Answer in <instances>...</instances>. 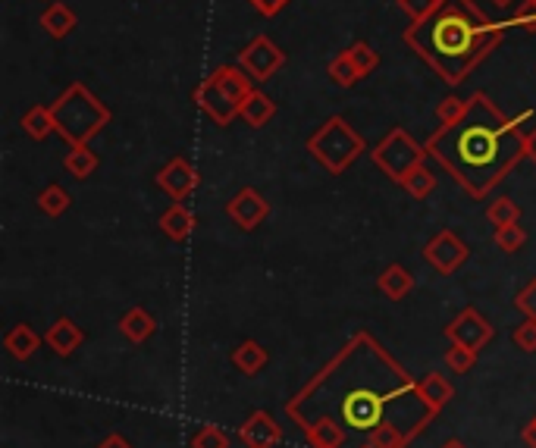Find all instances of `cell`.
<instances>
[{
  "instance_id": "1",
  "label": "cell",
  "mask_w": 536,
  "mask_h": 448,
  "mask_svg": "<svg viewBox=\"0 0 536 448\" xmlns=\"http://www.w3.org/2000/svg\"><path fill=\"white\" fill-rule=\"evenodd\" d=\"M533 110L508 116L486 91H474L461 116L439 123L427 138V154L449 170L471 198H486L527 157L524 123Z\"/></svg>"
},
{
  "instance_id": "2",
  "label": "cell",
  "mask_w": 536,
  "mask_h": 448,
  "mask_svg": "<svg viewBox=\"0 0 536 448\" xmlns=\"http://www.w3.org/2000/svg\"><path fill=\"white\" fill-rule=\"evenodd\" d=\"M405 44L446 85H461L505 41V26L489 19L471 0H442L427 16L405 29Z\"/></svg>"
},
{
  "instance_id": "3",
  "label": "cell",
  "mask_w": 536,
  "mask_h": 448,
  "mask_svg": "<svg viewBox=\"0 0 536 448\" xmlns=\"http://www.w3.org/2000/svg\"><path fill=\"white\" fill-rule=\"evenodd\" d=\"M51 116H54V129L57 135L66 141L69 148L88 145L101 129L110 126L113 113L88 91L85 82H73L66 85L60 98L51 104Z\"/></svg>"
},
{
  "instance_id": "4",
  "label": "cell",
  "mask_w": 536,
  "mask_h": 448,
  "mask_svg": "<svg viewBox=\"0 0 536 448\" xmlns=\"http://www.w3.org/2000/svg\"><path fill=\"white\" fill-rule=\"evenodd\" d=\"M308 151L330 176H342L367 151V141L345 116H330L308 138Z\"/></svg>"
},
{
  "instance_id": "5",
  "label": "cell",
  "mask_w": 536,
  "mask_h": 448,
  "mask_svg": "<svg viewBox=\"0 0 536 448\" xmlns=\"http://www.w3.org/2000/svg\"><path fill=\"white\" fill-rule=\"evenodd\" d=\"M427 145H421V141H414V135L402 126H395L386 132V138L380 141V145L370 151V160H374V167L392 179L395 185H402V179L414 170L421 167V163H427Z\"/></svg>"
},
{
  "instance_id": "6",
  "label": "cell",
  "mask_w": 536,
  "mask_h": 448,
  "mask_svg": "<svg viewBox=\"0 0 536 448\" xmlns=\"http://www.w3.org/2000/svg\"><path fill=\"white\" fill-rule=\"evenodd\" d=\"M239 66L254 82H267L286 66V51L276 41H270L267 35H258L239 51Z\"/></svg>"
},
{
  "instance_id": "7",
  "label": "cell",
  "mask_w": 536,
  "mask_h": 448,
  "mask_svg": "<svg viewBox=\"0 0 536 448\" xmlns=\"http://www.w3.org/2000/svg\"><path fill=\"white\" fill-rule=\"evenodd\" d=\"M421 254H424V261H427L439 276H452V273H458L464 264H468L471 248L458 239V232H452V229H439V232L433 235V239L424 245Z\"/></svg>"
},
{
  "instance_id": "8",
  "label": "cell",
  "mask_w": 536,
  "mask_h": 448,
  "mask_svg": "<svg viewBox=\"0 0 536 448\" xmlns=\"http://www.w3.org/2000/svg\"><path fill=\"white\" fill-rule=\"evenodd\" d=\"M493 323H489L477 308H464L449 326H446V339L455 342V345H464V348H471V351H480L493 342Z\"/></svg>"
},
{
  "instance_id": "9",
  "label": "cell",
  "mask_w": 536,
  "mask_h": 448,
  "mask_svg": "<svg viewBox=\"0 0 536 448\" xmlns=\"http://www.w3.org/2000/svg\"><path fill=\"white\" fill-rule=\"evenodd\" d=\"M226 217L236 223L239 229L251 232V229H258L270 217V201L258 192V188H242V192H236V195L229 198Z\"/></svg>"
},
{
  "instance_id": "10",
  "label": "cell",
  "mask_w": 536,
  "mask_h": 448,
  "mask_svg": "<svg viewBox=\"0 0 536 448\" xmlns=\"http://www.w3.org/2000/svg\"><path fill=\"white\" fill-rule=\"evenodd\" d=\"M157 185L167 192L173 201H185L198 188V170L192 167L189 157H173L167 167L157 173Z\"/></svg>"
},
{
  "instance_id": "11",
  "label": "cell",
  "mask_w": 536,
  "mask_h": 448,
  "mask_svg": "<svg viewBox=\"0 0 536 448\" xmlns=\"http://www.w3.org/2000/svg\"><path fill=\"white\" fill-rule=\"evenodd\" d=\"M192 98H195V104H198L207 116H211V120H214L217 126H223V129L232 126V120H236V116H239V107L232 104L211 79H204V82L195 88Z\"/></svg>"
},
{
  "instance_id": "12",
  "label": "cell",
  "mask_w": 536,
  "mask_h": 448,
  "mask_svg": "<svg viewBox=\"0 0 536 448\" xmlns=\"http://www.w3.org/2000/svg\"><path fill=\"white\" fill-rule=\"evenodd\" d=\"M239 439L245 442V448H273L283 439V430L276 427V420L267 411H254L239 427Z\"/></svg>"
},
{
  "instance_id": "13",
  "label": "cell",
  "mask_w": 536,
  "mask_h": 448,
  "mask_svg": "<svg viewBox=\"0 0 536 448\" xmlns=\"http://www.w3.org/2000/svg\"><path fill=\"white\" fill-rule=\"evenodd\" d=\"M207 79H211L239 110H242V104L248 101V94L254 91V79L245 73L242 66H217Z\"/></svg>"
},
{
  "instance_id": "14",
  "label": "cell",
  "mask_w": 536,
  "mask_h": 448,
  "mask_svg": "<svg viewBox=\"0 0 536 448\" xmlns=\"http://www.w3.org/2000/svg\"><path fill=\"white\" fill-rule=\"evenodd\" d=\"M44 342H48V348L54 351V355L60 358H69L73 351L82 348L85 342V333H82V326L76 320H69V317H57L51 323V329L44 333Z\"/></svg>"
},
{
  "instance_id": "15",
  "label": "cell",
  "mask_w": 536,
  "mask_h": 448,
  "mask_svg": "<svg viewBox=\"0 0 536 448\" xmlns=\"http://www.w3.org/2000/svg\"><path fill=\"white\" fill-rule=\"evenodd\" d=\"M160 229H163V235H167L170 242H189L192 232H195L192 210L185 207L182 201H176L173 207H167V210L160 214Z\"/></svg>"
},
{
  "instance_id": "16",
  "label": "cell",
  "mask_w": 536,
  "mask_h": 448,
  "mask_svg": "<svg viewBox=\"0 0 536 448\" xmlns=\"http://www.w3.org/2000/svg\"><path fill=\"white\" fill-rule=\"evenodd\" d=\"M273 116H276V101L270 98L267 91H261V88H254L248 94V101L242 104V110H239V120L245 126H251V129H264L273 120Z\"/></svg>"
},
{
  "instance_id": "17",
  "label": "cell",
  "mask_w": 536,
  "mask_h": 448,
  "mask_svg": "<svg viewBox=\"0 0 536 448\" xmlns=\"http://www.w3.org/2000/svg\"><path fill=\"white\" fill-rule=\"evenodd\" d=\"M120 333L132 342V345H145L154 333H157V320L145 311V308H129L120 317Z\"/></svg>"
},
{
  "instance_id": "18",
  "label": "cell",
  "mask_w": 536,
  "mask_h": 448,
  "mask_svg": "<svg viewBox=\"0 0 536 448\" xmlns=\"http://www.w3.org/2000/svg\"><path fill=\"white\" fill-rule=\"evenodd\" d=\"M377 289L389 298V301H405L414 292V276L411 270H405L402 264H392L380 273Z\"/></svg>"
},
{
  "instance_id": "19",
  "label": "cell",
  "mask_w": 536,
  "mask_h": 448,
  "mask_svg": "<svg viewBox=\"0 0 536 448\" xmlns=\"http://www.w3.org/2000/svg\"><path fill=\"white\" fill-rule=\"evenodd\" d=\"M417 392H421V398H424V402H427L433 411H442V408H446L452 398H455L452 383H449L442 373H427V376H421V380H417Z\"/></svg>"
},
{
  "instance_id": "20",
  "label": "cell",
  "mask_w": 536,
  "mask_h": 448,
  "mask_svg": "<svg viewBox=\"0 0 536 448\" xmlns=\"http://www.w3.org/2000/svg\"><path fill=\"white\" fill-rule=\"evenodd\" d=\"M38 345H41V336L35 333L29 323H16L10 333L4 336V348L10 351L16 361H29L38 351Z\"/></svg>"
},
{
  "instance_id": "21",
  "label": "cell",
  "mask_w": 536,
  "mask_h": 448,
  "mask_svg": "<svg viewBox=\"0 0 536 448\" xmlns=\"http://www.w3.org/2000/svg\"><path fill=\"white\" fill-rule=\"evenodd\" d=\"M76 26H79V16H76L73 10H69L66 4H57V0H54V4H51L48 10L41 13V29L48 32L54 41L66 38Z\"/></svg>"
},
{
  "instance_id": "22",
  "label": "cell",
  "mask_w": 536,
  "mask_h": 448,
  "mask_svg": "<svg viewBox=\"0 0 536 448\" xmlns=\"http://www.w3.org/2000/svg\"><path fill=\"white\" fill-rule=\"evenodd\" d=\"M267 361H270L267 348L254 339H245L236 351H232V364H236V370H242L245 376H258L267 367Z\"/></svg>"
},
{
  "instance_id": "23",
  "label": "cell",
  "mask_w": 536,
  "mask_h": 448,
  "mask_svg": "<svg viewBox=\"0 0 536 448\" xmlns=\"http://www.w3.org/2000/svg\"><path fill=\"white\" fill-rule=\"evenodd\" d=\"M19 126H22V132H26L29 138H35V141H44L51 132H57L51 107H44V104H35V107H29L26 113H22Z\"/></svg>"
},
{
  "instance_id": "24",
  "label": "cell",
  "mask_w": 536,
  "mask_h": 448,
  "mask_svg": "<svg viewBox=\"0 0 536 448\" xmlns=\"http://www.w3.org/2000/svg\"><path fill=\"white\" fill-rule=\"evenodd\" d=\"M63 167H66V173L69 176H76V179H88L91 173L98 170V154L91 151L88 145H79V148H73L66 157H63Z\"/></svg>"
},
{
  "instance_id": "25",
  "label": "cell",
  "mask_w": 536,
  "mask_h": 448,
  "mask_svg": "<svg viewBox=\"0 0 536 448\" xmlns=\"http://www.w3.org/2000/svg\"><path fill=\"white\" fill-rule=\"evenodd\" d=\"M69 192L63 185H57V182H51L48 188H44V192L38 195V210L44 217H51V220H57V217H63L66 210H69Z\"/></svg>"
},
{
  "instance_id": "26",
  "label": "cell",
  "mask_w": 536,
  "mask_h": 448,
  "mask_svg": "<svg viewBox=\"0 0 536 448\" xmlns=\"http://www.w3.org/2000/svg\"><path fill=\"white\" fill-rule=\"evenodd\" d=\"M402 188H405L411 198L424 201V198H430V195L436 192V176H433V170H427V163H421V167H414V170L402 179Z\"/></svg>"
},
{
  "instance_id": "27",
  "label": "cell",
  "mask_w": 536,
  "mask_h": 448,
  "mask_svg": "<svg viewBox=\"0 0 536 448\" xmlns=\"http://www.w3.org/2000/svg\"><path fill=\"white\" fill-rule=\"evenodd\" d=\"M326 76H330V79H333V85H339V88H352V85H358V82H361V73L355 69L352 57H348L345 51H342V54H336V57L330 60V66H326Z\"/></svg>"
},
{
  "instance_id": "28",
  "label": "cell",
  "mask_w": 536,
  "mask_h": 448,
  "mask_svg": "<svg viewBox=\"0 0 536 448\" xmlns=\"http://www.w3.org/2000/svg\"><path fill=\"white\" fill-rule=\"evenodd\" d=\"M345 54L352 57V63H355V69L361 73V79L370 76L380 66V54L367 41H352V47H345Z\"/></svg>"
},
{
  "instance_id": "29",
  "label": "cell",
  "mask_w": 536,
  "mask_h": 448,
  "mask_svg": "<svg viewBox=\"0 0 536 448\" xmlns=\"http://www.w3.org/2000/svg\"><path fill=\"white\" fill-rule=\"evenodd\" d=\"M408 433L402 427H395V423H383L374 433L367 436V445L370 448H405L408 445Z\"/></svg>"
},
{
  "instance_id": "30",
  "label": "cell",
  "mask_w": 536,
  "mask_h": 448,
  "mask_svg": "<svg viewBox=\"0 0 536 448\" xmlns=\"http://www.w3.org/2000/svg\"><path fill=\"white\" fill-rule=\"evenodd\" d=\"M493 242H496V248L505 251V254H518V251L527 245V229L518 226V223H511V226H496Z\"/></svg>"
},
{
  "instance_id": "31",
  "label": "cell",
  "mask_w": 536,
  "mask_h": 448,
  "mask_svg": "<svg viewBox=\"0 0 536 448\" xmlns=\"http://www.w3.org/2000/svg\"><path fill=\"white\" fill-rule=\"evenodd\" d=\"M486 220L493 226H511L521 220V207L515 204V198H496L486 207Z\"/></svg>"
},
{
  "instance_id": "32",
  "label": "cell",
  "mask_w": 536,
  "mask_h": 448,
  "mask_svg": "<svg viewBox=\"0 0 536 448\" xmlns=\"http://www.w3.org/2000/svg\"><path fill=\"white\" fill-rule=\"evenodd\" d=\"M511 26L536 35V0H518V4L511 7Z\"/></svg>"
},
{
  "instance_id": "33",
  "label": "cell",
  "mask_w": 536,
  "mask_h": 448,
  "mask_svg": "<svg viewBox=\"0 0 536 448\" xmlns=\"http://www.w3.org/2000/svg\"><path fill=\"white\" fill-rule=\"evenodd\" d=\"M474 364H477V351L452 342V348L446 351V367H449L452 373H468Z\"/></svg>"
},
{
  "instance_id": "34",
  "label": "cell",
  "mask_w": 536,
  "mask_h": 448,
  "mask_svg": "<svg viewBox=\"0 0 536 448\" xmlns=\"http://www.w3.org/2000/svg\"><path fill=\"white\" fill-rule=\"evenodd\" d=\"M192 448H229V436L220 427H214V423H207V427L195 433Z\"/></svg>"
},
{
  "instance_id": "35",
  "label": "cell",
  "mask_w": 536,
  "mask_h": 448,
  "mask_svg": "<svg viewBox=\"0 0 536 448\" xmlns=\"http://www.w3.org/2000/svg\"><path fill=\"white\" fill-rule=\"evenodd\" d=\"M511 342H515L521 351H527V355H533L536 351V320L524 317V323H518L515 333H511Z\"/></svg>"
},
{
  "instance_id": "36",
  "label": "cell",
  "mask_w": 536,
  "mask_h": 448,
  "mask_svg": "<svg viewBox=\"0 0 536 448\" xmlns=\"http://www.w3.org/2000/svg\"><path fill=\"white\" fill-rule=\"evenodd\" d=\"M442 4V0H399V7L408 13V19L411 22H417V19H427L436 7Z\"/></svg>"
},
{
  "instance_id": "37",
  "label": "cell",
  "mask_w": 536,
  "mask_h": 448,
  "mask_svg": "<svg viewBox=\"0 0 536 448\" xmlns=\"http://www.w3.org/2000/svg\"><path fill=\"white\" fill-rule=\"evenodd\" d=\"M515 308L524 314V317H530V320H536V276L527 282V286L518 292V298H515Z\"/></svg>"
},
{
  "instance_id": "38",
  "label": "cell",
  "mask_w": 536,
  "mask_h": 448,
  "mask_svg": "<svg viewBox=\"0 0 536 448\" xmlns=\"http://www.w3.org/2000/svg\"><path fill=\"white\" fill-rule=\"evenodd\" d=\"M248 4L254 7V10H258L261 16H276V13H283L289 4H292V0H248Z\"/></svg>"
},
{
  "instance_id": "39",
  "label": "cell",
  "mask_w": 536,
  "mask_h": 448,
  "mask_svg": "<svg viewBox=\"0 0 536 448\" xmlns=\"http://www.w3.org/2000/svg\"><path fill=\"white\" fill-rule=\"evenodd\" d=\"M98 448H132V442H126L120 433H110V436H107Z\"/></svg>"
},
{
  "instance_id": "40",
  "label": "cell",
  "mask_w": 536,
  "mask_h": 448,
  "mask_svg": "<svg viewBox=\"0 0 536 448\" xmlns=\"http://www.w3.org/2000/svg\"><path fill=\"white\" fill-rule=\"evenodd\" d=\"M521 439H524L527 448H536V417H533V420L527 423V427L521 430Z\"/></svg>"
},
{
  "instance_id": "41",
  "label": "cell",
  "mask_w": 536,
  "mask_h": 448,
  "mask_svg": "<svg viewBox=\"0 0 536 448\" xmlns=\"http://www.w3.org/2000/svg\"><path fill=\"white\" fill-rule=\"evenodd\" d=\"M527 157L536 163V126L530 129V135H527Z\"/></svg>"
},
{
  "instance_id": "42",
  "label": "cell",
  "mask_w": 536,
  "mask_h": 448,
  "mask_svg": "<svg viewBox=\"0 0 536 448\" xmlns=\"http://www.w3.org/2000/svg\"><path fill=\"white\" fill-rule=\"evenodd\" d=\"M442 448H468V445L458 442V439H449V442H442Z\"/></svg>"
},
{
  "instance_id": "43",
  "label": "cell",
  "mask_w": 536,
  "mask_h": 448,
  "mask_svg": "<svg viewBox=\"0 0 536 448\" xmlns=\"http://www.w3.org/2000/svg\"><path fill=\"white\" fill-rule=\"evenodd\" d=\"M496 7H502V10H508V7H515V0H493Z\"/></svg>"
},
{
  "instance_id": "44",
  "label": "cell",
  "mask_w": 536,
  "mask_h": 448,
  "mask_svg": "<svg viewBox=\"0 0 536 448\" xmlns=\"http://www.w3.org/2000/svg\"><path fill=\"white\" fill-rule=\"evenodd\" d=\"M361 448H370V445H361Z\"/></svg>"
},
{
  "instance_id": "45",
  "label": "cell",
  "mask_w": 536,
  "mask_h": 448,
  "mask_svg": "<svg viewBox=\"0 0 536 448\" xmlns=\"http://www.w3.org/2000/svg\"><path fill=\"white\" fill-rule=\"evenodd\" d=\"M48 4H51V0H48Z\"/></svg>"
}]
</instances>
